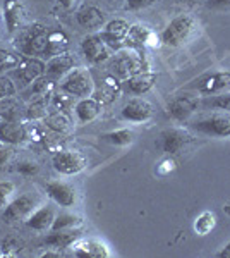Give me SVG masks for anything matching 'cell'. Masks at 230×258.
Listing matches in <instances>:
<instances>
[{
  "instance_id": "f1b7e54d",
  "label": "cell",
  "mask_w": 230,
  "mask_h": 258,
  "mask_svg": "<svg viewBox=\"0 0 230 258\" xmlns=\"http://www.w3.org/2000/svg\"><path fill=\"white\" fill-rule=\"evenodd\" d=\"M45 124H47L48 129H52L53 133H67L70 124H69V119L64 112H52V114H47L45 117Z\"/></svg>"
},
{
  "instance_id": "1f68e13d",
  "label": "cell",
  "mask_w": 230,
  "mask_h": 258,
  "mask_svg": "<svg viewBox=\"0 0 230 258\" xmlns=\"http://www.w3.org/2000/svg\"><path fill=\"white\" fill-rule=\"evenodd\" d=\"M204 107H210V109H216V110H223V112H230V91H223V93L208 97L206 100H204Z\"/></svg>"
},
{
  "instance_id": "f546056e",
  "label": "cell",
  "mask_w": 230,
  "mask_h": 258,
  "mask_svg": "<svg viewBox=\"0 0 230 258\" xmlns=\"http://www.w3.org/2000/svg\"><path fill=\"white\" fill-rule=\"evenodd\" d=\"M103 140L107 143L114 145V147H127L134 141V133L131 129H119V131H112L103 135Z\"/></svg>"
},
{
  "instance_id": "ee69618b",
  "label": "cell",
  "mask_w": 230,
  "mask_h": 258,
  "mask_svg": "<svg viewBox=\"0 0 230 258\" xmlns=\"http://www.w3.org/2000/svg\"><path fill=\"white\" fill-rule=\"evenodd\" d=\"M12 159V148L9 147H0V167L6 165Z\"/></svg>"
},
{
  "instance_id": "4316f807",
  "label": "cell",
  "mask_w": 230,
  "mask_h": 258,
  "mask_svg": "<svg viewBox=\"0 0 230 258\" xmlns=\"http://www.w3.org/2000/svg\"><path fill=\"white\" fill-rule=\"evenodd\" d=\"M69 47V38L64 31H48V40H47V50H45V57L52 59L55 55L67 52Z\"/></svg>"
},
{
  "instance_id": "7402d4cb",
  "label": "cell",
  "mask_w": 230,
  "mask_h": 258,
  "mask_svg": "<svg viewBox=\"0 0 230 258\" xmlns=\"http://www.w3.org/2000/svg\"><path fill=\"white\" fill-rule=\"evenodd\" d=\"M95 98L102 103H110L120 95V83L115 76H105L93 91Z\"/></svg>"
},
{
  "instance_id": "c3c4849f",
  "label": "cell",
  "mask_w": 230,
  "mask_h": 258,
  "mask_svg": "<svg viewBox=\"0 0 230 258\" xmlns=\"http://www.w3.org/2000/svg\"><path fill=\"white\" fill-rule=\"evenodd\" d=\"M182 2H187V4H196V2H199V0H182Z\"/></svg>"
},
{
  "instance_id": "4fadbf2b",
  "label": "cell",
  "mask_w": 230,
  "mask_h": 258,
  "mask_svg": "<svg viewBox=\"0 0 230 258\" xmlns=\"http://www.w3.org/2000/svg\"><path fill=\"white\" fill-rule=\"evenodd\" d=\"M45 73H47V64L38 57H24V59L19 60L18 68H16V74L24 83H35Z\"/></svg>"
},
{
  "instance_id": "cb8c5ba5",
  "label": "cell",
  "mask_w": 230,
  "mask_h": 258,
  "mask_svg": "<svg viewBox=\"0 0 230 258\" xmlns=\"http://www.w3.org/2000/svg\"><path fill=\"white\" fill-rule=\"evenodd\" d=\"M79 234H81V232H79L76 227H74V229H64V231H52V234L45 239V244L52 246L53 249L69 248L78 241Z\"/></svg>"
},
{
  "instance_id": "7dc6e473",
  "label": "cell",
  "mask_w": 230,
  "mask_h": 258,
  "mask_svg": "<svg viewBox=\"0 0 230 258\" xmlns=\"http://www.w3.org/2000/svg\"><path fill=\"white\" fill-rule=\"evenodd\" d=\"M41 256H45V258H52V256H55V258H60L62 256V253H60V249H58V251H47V253H43V255Z\"/></svg>"
},
{
  "instance_id": "d6a6232c",
  "label": "cell",
  "mask_w": 230,
  "mask_h": 258,
  "mask_svg": "<svg viewBox=\"0 0 230 258\" xmlns=\"http://www.w3.org/2000/svg\"><path fill=\"white\" fill-rule=\"evenodd\" d=\"M53 86H55V81H53L52 78L41 76L40 80H36L35 83H33V93L38 95L41 100H45V97H48V95L52 93Z\"/></svg>"
},
{
  "instance_id": "603a6c76",
  "label": "cell",
  "mask_w": 230,
  "mask_h": 258,
  "mask_svg": "<svg viewBox=\"0 0 230 258\" xmlns=\"http://www.w3.org/2000/svg\"><path fill=\"white\" fill-rule=\"evenodd\" d=\"M74 66V59L69 55V53H60V55H55L48 60L47 64V74L52 80H58V78H64L65 74L72 71Z\"/></svg>"
},
{
  "instance_id": "f35d334b",
  "label": "cell",
  "mask_w": 230,
  "mask_h": 258,
  "mask_svg": "<svg viewBox=\"0 0 230 258\" xmlns=\"http://www.w3.org/2000/svg\"><path fill=\"white\" fill-rule=\"evenodd\" d=\"M206 7L215 12H228L230 0H206Z\"/></svg>"
},
{
  "instance_id": "5b68a950",
  "label": "cell",
  "mask_w": 230,
  "mask_h": 258,
  "mask_svg": "<svg viewBox=\"0 0 230 258\" xmlns=\"http://www.w3.org/2000/svg\"><path fill=\"white\" fill-rule=\"evenodd\" d=\"M52 164L57 172L64 174V176H74V174H79L86 167V159L79 152L62 150V152H57L53 155Z\"/></svg>"
},
{
  "instance_id": "277c9868",
  "label": "cell",
  "mask_w": 230,
  "mask_h": 258,
  "mask_svg": "<svg viewBox=\"0 0 230 258\" xmlns=\"http://www.w3.org/2000/svg\"><path fill=\"white\" fill-rule=\"evenodd\" d=\"M192 143V136L184 129L179 127H169L162 131L160 140H158V147L169 155H179Z\"/></svg>"
},
{
  "instance_id": "3957f363",
  "label": "cell",
  "mask_w": 230,
  "mask_h": 258,
  "mask_svg": "<svg viewBox=\"0 0 230 258\" xmlns=\"http://www.w3.org/2000/svg\"><path fill=\"white\" fill-rule=\"evenodd\" d=\"M144 60L136 50H122L117 53V57L112 62V71L114 76L120 80H127V78L134 76L136 73L143 71Z\"/></svg>"
},
{
  "instance_id": "ba28073f",
  "label": "cell",
  "mask_w": 230,
  "mask_h": 258,
  "mask_svg": "<svg viewBox=\"0 0 230 258\" xmlns=\"http://www.w3.org/2000/svg\"><path fill=\"white\" fill-rule=\"evenodd\" d=\"M35 209H36V200L33 197H29V195H21L19 198L7 203L2 219H4V222H7V224L26 220Z\"/></svg>"
},
{
  "instance_id": "7bdbcfd3",
  "label": "cell",
  "mask_w": 230,
  "mask_h": 258,
  "mask_svg": "<svg viewBox=\"0 0 230 258\" xmlns=\"http://www.w3.org/2000/svg\"><path fill=\"white\" fill-rule=\"evenodd\" d=\"M155 0H127V9L131 11H139V9H144V7L151 6Z\"/></svg>"
},
{
  "instance_id": "30bf717a",
  "label": "cell",
  "mask_w": 230,
  "mask_h": 258,
  "mask_svg": "<svg viewBox=\"0 0 230 258\" xmlns=\"http://www.w3.org/2000/svg\"><path fill=\"white\" fill-rule=\"evenodd\" d=\"M120 115L129 122H148L153 117V107L144 98H131L124 105Z\"/></svg>"
},
{
  "instance_id": "e575fe53",
  "label": "cell",
  "mask_w": 230,
  "mask_h": 258,
  "mask_svg": "<svg viewBox=\"0 0 230 258\" xmlns=\"http://www.w3.org/2000/svg\"><path fill=\"white\" fill-rule=\"evenodd\" d=\"M23 241L18 239V238H6L0 244V249H2V255L6 256H14L23 249Z\"/></svg>"
},
{
  "instance_id": "d590c367",
  "label": "cell",
  "mask_w": 230,
  "mask_h": 258,
  "mask_svg": "<svg viewBox=\"0 0 230 258\" xmlns=\"http://www.w3.org/2000/svg\"><path fill=\"white\" fill-rule=\"evenodd\" d=\"M28 117L29 119H45L47 117V102L45 100H36L28 107Z\"/></svg>"
},
{
  "instance_id": "ac0fdd59",
  "label": "cell",
  "mask_w": 230,
  "mask_h": 258,
  "mask_svg": "<svg viewBox=\"0 0 230 258\" xmlns=\"http://www.w3.org/2000/svg\"><path fill=\"white\" fill-rule=\"evenodd\" d=\"M28 138L26 127L12 119H6L0 122V143L19 145Z\"/></svg>"
},
{
  "instance_id": "484cf974",
  "label": "cell",
  "mask_w": 230,
  "mask_h": 258,
  "mask_svg": "<svg viewBox=\"0 0 230 258\" xmlns=\"http://www.w3.org/2000/svg\"><path fill=\"white\" fill-rule=\"evenodd\" d=\"M151 30H148L146 26H141V24H134V26L129 28V33L125 36V45L132 48H143L151 43Z\"/></svg>"
},
{
  "instance_id": "d4e9b609",
  "label": "cell",
  "mask_w": 230,
  "mask_h": 258,
  "mask_svg": "<svg viewBox=\"0 0 230 258\" xmlns=\"http://www.w3.org/2000/svg\"><path fill=\"white\" fill-rule=\"evenodd\" d=\"M198 107V102L189 97H179L170 102L169 105V114L172 115L175 120H186L192 112Z\"/></svg>"
},
{
  "instance_id": "44dd1931",
  "label": "cell",
  "mask_w": 230,
  "mask_h": 258,
  "mask_svg": "<svg viewBox=\"0 0 230 258\" xmlns=\"http://www.w3.org/2000/svg\"><path fill=\"white\" fill-rule=\"evenodd\" d=\"M74 110H76L78 120L81 124L91 122V120H95L100 115V112H102V102H98L95 97L93 98H91V97L81 98L76 103Z\"/></svg>"
},
{
  "instance_id": "8d00e7d4",
  "label": "cell",
  "mask_w": 230,
  "mask_h": 258,
  "mask_svg": "<svg viewBox=\"0 0 230 258\" xmlns=\"http://www.w3.org/2000/svg\"><path fill=\"white\" fill-rule=\"evenodd\" d=\"M16 186L11 181H0V209H6L11 197L14 195Z\"/></svg>"
},
{
  "instance_id": "83f0119b",
  "label": "cell",
  "mask_w": 230,
  "mask_h": 258,
  "mask_svg": "<svg viewBox=\"0 0 230 258\" xmlns=\"http://www.w3.org/2000/svg\"><path fill=\"white\" fill-rule=\"evenodd\" d=\"M216 226V215L206 210L194 220V232L198 236H208Z\"/></svg>"
},
{
  "instance_id": "7a4b0ae2",
  "label": "cell",
  "mask_w": 230,
  "mask_h": 258,
  "mask_svg": "<svg viewBox=\"0 0 230 258\" xmlns=\"http://www.w3.org/2000/svg\"><path fill=\"white\" fill-rule=\"evenodd\" d=\"M60 88L64 93L70 95V97L86 98V97H91V95H93L95 83H93V78H91L90 71L72 69L70 73L65 74Z\"/></svg>"
},
{
  "instance_id": "4dcf8cb0",
  "label": "cell",
  "mask_w": 230,
  "mask_h": 258,
  "mask_svg": "<svg viewBox=\"0 0 230 258\" xmlns=\"http://www.w3.org/2000/svg\"><path fill=\"white\" fill-rule=\"evenodd\" d=\"M81 217L74 214H60L57 215L52 224V231H64V229H74L81 224Z\"/></svg>"
},
{
  "instance_id": "bcb514c9",
  "label": "cell",
  "mask_w": 230,
  "mask_h": 258,
  "mask_svg": "<svg viewBox=\"0 0 230 258\" xmlns=\"http://www.w3.org/2000/svg\"><path fill=\"white\" fill-rule=\"evenodd\" d=\"M58 4H60L64 9H72L74 4H76V0H58Z\"/></svg>"
},
{
  "instance_id": "7c38bea8",
  "label": "cell",
  "mask_w": 230,
  "mask_h": 258,
  "mask_svg": "<svg viewBox=\"0 0 230 258\" xmlns=\"http://www.w3.org/2000/svg\"><path fill=\"white\" fill-rule=\"evenodd\" d=\"M81 50L85 53V57L93 64H98V62H103L110 57V48L105 43V40L100 35H90L83 40L81 43Z\"/></svg>"
},
{
  "instance_id": "d6986e66",
  "label": "cell",
  "mask_w": 230,
  "mask_h": 258,
  "mask_svg": "<svg viewBox=\"0 0 230 258\" xmlns=\"http://www.w3.org/2000/svg\"><path fill=\"white\" fill-rule=\"evenodd\" d=\"M78 23L86 30H98L105 24V14L96 6H83L76 14Z\"/></svg>"
},
{
  "instance_id": "8fae6325",
  "label": "cell",
  "mask_w": 230,
  "mask_h": 258,
  "mask_svg": "<svg viewBox=\"0 0 230 258\" xmlns=\"http://www.w3.org/2000/svg\"><path fill=\"white\" fill-rule=\"evenodd\" d=\"M48 197L60 207H72L78 202V191L65 181H50L47 184Z\"/></svg>"
},
{
  "instance_id": "60d3db41",
  "label": "cell",
  "mask_w": 230,
  "mask_h": 258,
  "mask_svg": "<svg viewBox=\"0 0 230 258\" xmlns=\"http://www.w3.org/2000/svg\"><path fill=\"white\" fill-rule=\"evenodd\" d=\"M18 170L23 174V176H33V174L38 172V164L24 160V162H21V164H18Z\"/></svg>"
},
{
  "instance_id": "8992f818",
  "label": "cell",
  "mask_w": 230,
  "mask_h": 258,
  "mask_svg": "<svg viewBox=\"0 0 230 258\" xmlns=\"http://www.w3.org/2000/svg\"><path fill=\"white\" fill-rule=\"evenodd\" d=\"M192 127L198 133L216 138H230V112L223 115H210L192 122Z\"/></svg>"
},
{
  "instance_id": "9a60e30c",
  "label": "cell",
  "mask_w": 230,
  "mask_h": 258,
  "mask_svg": "<svg viewBox=\"0 0 230 258\" xmlns=\"http://www.w3.org/2000/svg\"><path fill=\"white\" fill-rule=\"evenodd\" d=\"M129 23L125 19H112L110 23L105 24V30L100 36L105 40V43L108 47L119 48L120 43L125 41V36L129 33Z\"/></svg>"
},
{
  "instance_id": "9c48e42d",
  "label": "cell",
  "mask_w": 230,
  "mask_h": 258,
  "mask_svg": "<svg viewBox=\"0 0 230 258\" xmlns=\"http://www.w3.org/2000/svg\"><path fill=\"white\" fill-rule=\"evenodd\" d=\"M198 91L201 95L211 97V95H218L223 91H230V71H216V73L208 74L198 83Z\"/></svg>"
},
{
  "instance_id": "ffe728a7",
  "label": "cell",
  "mask_w": 230,
  "mask_h": 258,
  "mask_svg": "<svg viewBox=\"0 0 230 258\" xmlns=\"http://www.w3.org/2000/svg\"><path fill=\"white\" fill-rule=\"evenodd\" d=\"M55 217V210L50 205H43L33 210V214L26 219V226L35 229V231H47V229H52Z\"/></svg>"
},
{
  "instance_id": "f6af8a7d",
  "label": "cell",
  "mask_w": 230,
  "mask_h": 258,
  "mask_svg": "<svg viewBox=\"0 0 230 258\" xmlns=\"http://www.w3.org/2000/svg\"><path fill=\"white\" fill-rule=\"evenodd\" d=\"M218 256L220 258H230V241H228L227 244H225L223 249H221V251L218 253Z\"/></svg>"
},
{
  "instance_id": "5bb4252c",
  "label": "cell",
  "mask_w": 230,
  "mask_h": 258,
  "mask_svg": "<svg viewBox=\"0 0 230 258\" xmlns=\"http://www.w3.org/2000/svg\"><path fill=\"white\" fill-rule=\"evenodd\" d=\"M2 11H4V21H6L7 31L9 33L18 31L23 26L24 16H26L23 2L21 0H4Z\"/></svg>"
},
{
  "instance_id": "e0dca14e",
  "label": "cell",
  "mask_w": 230,
  "mask_h": 258,
  "mask_svg": "<svg viewBox=\"0 0 230 258\" xmlns=\"http://www.w3.org/2000/svg\"><path fill=\"white\" fill-rule=\"evenodd\" d=\"M155 81H157V74L149 73V71H139L134 76L124 80V88L132 95H144L153 88Z\"/></svg>"
},
{
  "instance_id": "6da1fadb",
  "label": "cell",
  "mask_w": 230,
  "mask_h": 258,
  "mask_svg": "<svg viewBox=\"0 0 230 258\" xmlns=\"http://www.w3.org/2000/svg\"><path fill=\"white\" fill-rule=\"evenodd\" d=\"M196 28H198V23H196V19L192 16H177L163 30L162 41L165 45H169V47H181V45L187 43L192 38Z\"/></svg>"
},
{
  "instance_id": "ab89813d",
  "label": "cell",
  "mask_w": 230,
  "mask_h": 258,
  "mask_svg": "<svg viewBox=\"0 0 230 258\" xmlns=\"http://www.w3.org/2000/svg\"><path fill=\"white\" fill-rule=\"evenodd\" d=\"M67 95V93H65ZM65 95H55L52 98V105L55 107V110L58 112H65L70 107V98L65 97Z\"/></svg>"
},
{
  "instance_id": "74e56055",
  "label": "cell",
  "mask_w": 230,
  "mask_h": 258,
  "mask_svg": "<svg viewBox=\"0 0 230 258\" xmlns=\"http://www.w3.org/2000/svg\"><path fill=\"white\" fill-rule=\"evenodd\" d=\"M16 93V85L9 78L0 76V100H6Z\"/></svg>"
},
{
  "instance_id": "52a82bcc",
  "label": "cell",
  "mask_w": 230,
  "mask_h": 258,
  "mask_svg": "<svg viewBox=\"0 0 230 258\" xmlns=\"http://www.w3.org/2000/svg\"><path fill=\"white\" fill-rule=\"evenodd\" d=\"M47 40H48V31L43 24H33L29 30L24 33L23 36V52L29 57L35 55H45L47 50Z\"/></svg>"
},
{
  "instance_id": "2e32d148",
  "label": "cell",
  "mask_w": 230,
  "mask_h": 258,
  "mask_svg": "<svg viewBox=\"0 0 230 258\" xmlns=\"http://www.w3.org/2000/svg\"><path fill=\"white\" fill-rule=\"evenodd\" d=\"M74 256L83 258H107L112 253L108 251V246L100 239H83L72 246Z\"/></svg>"
},
{
  "instance_id": "836d02e7",
  "label": "cell",
  "mask_w": 230,
  "mask_h": 258,
  "mask_svg": "<svg viewBox=\"0 0 230 258\" xmlns=\"http://www.w3.org/2000/svg\"><path fill=\"white\" fill-rule=\"evenodd\" d=\"M19 57L14 52L7 48L0 47V71H7V69H16L19 64Z\"/></svg>"
},
{
  "instance_id": "b9f144b4",
  "label": "cell",
  "mask_w": 230,
  "mask_h": 258,
  "mask_svg": "<svg viewBox=\"0 0 230 258\" xmlns=\"http://www.w3.org/2000/svg\"><path fill=\"white\" fill-rule=\"evenodd\" d=\"M172 170H175V162L172 159H163L160 164L157 165V174L158 176H167Z\"/></svg>"
}]
</instances>
